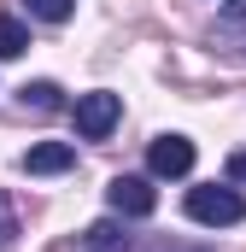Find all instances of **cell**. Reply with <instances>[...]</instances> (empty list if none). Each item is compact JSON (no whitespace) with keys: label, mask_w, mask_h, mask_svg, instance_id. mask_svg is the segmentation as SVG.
<instances>
[{"label":"cell","mask_w":246,"mask_h":252,"mask_svg":"<svg viewBox=\"0 0 246 252\" xmlns=\"http://www.w3.org/2000/svg\"><path fill=\"white\" fill-rule=\"evenodd\" d=\"M123 118V100L118 94H106V88H94V94H76V106H70V124L82 141H106Z\"/></svg>","instance_id":"6da1fadb"},{"label":"cell","mask_w":246,"mask_h":252,"mask_svg":"<svg viewBox=\"0 0 246 252\" xmlns=\"http://www.w3.org/2000/svg\"><path fill=\"white\" fill-rule=\"evenodd\" d=\"M187 217H193V223H211V229H229V223L246 217V199L235 188L205 182V188H187Z\"/></svg>","instance_id":"7a4b0ae2"},{"label":"cell","mask_w":246,"mask_h":252,"mask_svg":"<svg viewBox=\"0 0 246 252\" xmlns=\"http://www.w3.org/2000/svg\"><path fill=\"white\" fill-rule=\"evenodd\" d=\"M106 205H112L118 217H153V211H158V188H153L147 176H112V182H106Z\"/></svg>","instance_id":"3957f363"},{"label":"cell","mask_w":246,"mask_h":252,"mask_svg":"<svg viewBox=\"0 0 246 252\" xmlns=\"http://www.w3.org/2000/svg\"><path fill=\"white\" fill-rule=\"evenodd\" d=\"M147 164H153V176H187L193 170V141L187 135H158L147 147Z\"/></svg>","instance_id":"277c9868"},{"label":"cell","mask_w":246,"mask_h":252,"mask_svg":"<svg viewBox=\"0 0 246 252\" xmlns=\"http://www.w3.org/2000/svg\"><path fill=\"white\" fill-rule=\"evenodd\" d=\"M76 164V147L70 141H41V147H30L24 158H18V170H30V176H59Z\"/></svg>","instance_id":"5b68a950"},{"label":"cell","mask_w":246,"mask_h":252,"mask_svg":"<svg viewBox=\"0 0 246 252\" xmlns=\"http://www.w3.org/2000/svg\"><path fill=\"white\" fill-rule=\"evenodd\" d=\"M82 247H88V252H135V241L123 235L118 223H94V229L82 235Z\"/></svg>","instance_id":"8992f818"},{"label":"cell","mask_w":246,"mask_h":252,"mask_svg":"<svg viewBox=\"0 0 246 252\" xmlns=\"http://www.w3.org/2000/svg\"><path fill=\"white\" fill-rule=\"evenodd\" d=\"M30 47V24L24 18H0V59H18Z\"/></svg>","instance_id":"52a82bcc"},{"label":"cell","mask_w":246,"mask_h":252,"mask_svg":"<svg viewBox=\"0 0 246 252\" xmlns=\"http://www.w3.org/2000/svg\"><path fill=\"white\" fill-rule=\"evenodd\" d=\"M18 100H24L30 112H59V88H53V82H24Z\"/></svg>","instance_id":"ba28073f"},{"label":"cell","mask_w":246,"mask_h":252,"mask_svg":"<svg viewBox=\"0 0 246 252\" xmlns=\"http://www.w3.org/2000/svg\"><path fill=\"white\" fill-rule=\"evenodd\" d=\"M76 12V0H30V18H41V24H64Z\"/></svg>","instance_id":"9c48e42d"},{"label":"cell","mask_w":246,"mask_h":252,"mask_svg":"<svg viewBox=\"0 0 246 252\" xmlns=\"http://www.w3.org/2000/svg\"><path fill=\"white\" fill-rule=\"evenodd\" d=\"M12 235H18V217H12V205H6V199H0V247H6V241H12Z\"/></svg>","instance_id":"30bf717a"},{"label":"cell","mask_w":246,"mask_h":252,"mask_svg":"<svg viewBox=\"0 0 246 252\" xmlns=\"http://www.w3.org/2000/svg\"><path fill=\"white\" fill-rule=\"evenodd\" d=\"M229 182H246V147H241V153H229Z\"/></svg>","instance_id":"8fae6325"},{"label":"cell","mask_w":246,"mask_h":252,"mask_svg":"<svg viewBox=\"0 0 246 252\" xmlns=\"http://www.w3.org/2000/svg\"><path fill=\"white\" fill-rule=\"evenodd\" d=\"M223 18L229 24H246V0H223Z\"/></svg>","instance_id":"7c38bea8"}]
</instances>
